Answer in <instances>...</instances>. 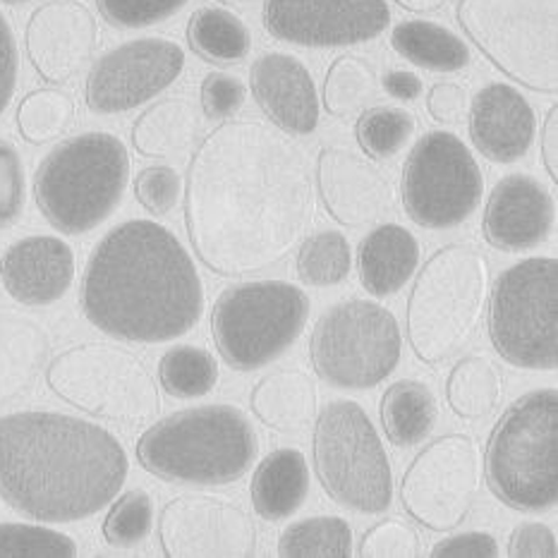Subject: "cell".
Masks as SVG:
<instances>
[{"label":"cell","mask_w":558,"mask_h":558,"mask_svg":"<svg viewBox=\"0 0 558 558\" xmlns=\"http://www.w3.org/2000/svg\"><path fill=\"white\" fill-rule=\"evenodd\" d=\"M317 216L305 151L259 120H226L194 151L185 226L218 276H254L283 262Z\"/></svg>","instance_id":"1"},{"label":"cell","mask_w":558,"mask_h":558,"mask_svg":"<svg viewBox=\"0 0 558 558\" xmlns=\"http://www.w3.org/2000/svg\"><path fill=\"white\" fill-rule=\"evenodd\" d=\"M130 458L101 424L48 410L0 417V499L39 523H77L123 489Z\"/></svg>","instance_id":"2"},{"label":"cell","mask_w":558,"mask_h":558,"mask_svg":"<svg viewBox=\"0 0 558 558\" xmlns=\"http://www.w3.org/2000/svg\"><path fill=\"white\" fill-rule=\"evenodd\" d=\"M82 310L118 341L166 343L199 324L206 295L197 264L173 230L140 218L116 226L92 252Z\"/></svg>","instance_id":"3"},{"label":"cell","mask_w":558,"mask_h":558,"mask_svg":"<svg viewBox=\"0 0 558 558\" xmlns=\"http://www.w3.org/2000/svg\"><path fill=\"white\" fill-rule=\"evenodd\" d=\"M259 451V436L235 405L173 412L140 436L137 458L151 475L216 487L245 477Z\"/></svg>","instance_id":"4"},{"label":"cell","mask_w":558,"mask_h":558,"mask_svg":"<svg viewBox=\"0 0 558 558\" xmlns=\"http://www.w3.org/2000/svg\"><path fill=\"white\" fill-rule=\"evenodd\" d=\"M130 168L128 147L111 132L70 137L36 168V206L60 233H89L123 202Z\"/></svg>","instance_id":"5"},{"label":"cell","mask_w":558,"mask_h":558,"mask_svg":"<svg viewBox=\"0 0 558 558\" xmlns=\"http://www.w3.org/2000/svg\"><path fill=\"white\" fill-rule=\"evenodd\" d=\"M492 269L470 245H448L422 266L408 300V338L424 365H441L475 336L487 310Z\"/></svg>","instance_id":"6"},{"label":"cell","mask_w":558,"mask_h":558,"mask_svg":"<svg viewBox=\"0 0 558 558\" xmlns=\"http://www.w3.org/2000/svg\"><path fill=\"white\" fill-rule=\"evenodd\" d=\"M487 480L515 511H551L558 501V393L537 388L508 408L487 444Z\"/></svg>","instance_id":"7"},{"label":"cell","mask_w":558,"mask_h":558,"mask_svg":"<svg viewBox=\"0 0 558 558\" xmlns=\"http://www.w3.org/2000/svg\"><path fill=\"white\" fill-rule=\"evenodd\" d=\"M456 20L506 77L558 92V0H458Z\"/></svg>","instance_id":"8"},{"label":"cell","mask_w":558,"mask_h":558,"mask_svg":"<svg viewBox=\"0 0 558 558\" xmlns=\"http://www.w3.org/2000/svg\"><path fill=\"white\" fill-rule=\"evenodd\" d=\"M314 468L324 492L357 513H386L393 504V470L381 436L353 400H336L314 427Z\"/></svg>","instance_id":"9"},{"label":"cell","mask_w":558,"mask_h":558,"mask_svg":"<svg viewBox=\"0 0 558 558\" xmlns=\"http://www.w3.org/2000/svg\"><path fill=\"white\" fill-rule=\"evenodd\" d=\"M310 298L286 281H252L218 295L211 331L218 353L238 372H254L281 357L305 331Z\"/></svg>","instance_id":"10"},{"label":"cell","mask_w":558,"mask_h":558,"mask_svg":"<svg viewBox=\"0 0 558 558\" xmlns=\"http://www.w3.org/2000/svg\"><path fill=\"white\" fill-rule=\"evenodd\" d=\"M494 350L520 369L558 365V262L535 257L513 264L489 290Z\"/></svg>","instance_id":"11"},{"label":"cell","mask_w":558,"mask_h":558,"mask_svg":"<svg viewBox=\"0 0 558 558\" xmlns=\"http://www.w3.org/2000/svg\"><path fill=\"white\" fill-rule=\"evenodd\" d=\"M51 391L94 417L135 424L161 410V391L147 365L130 350L80 343L53 357L46 369Z\"/></svg>","instance_id":"12"},{"label":"cell","mask_w":558,"mask_h":558,"mask_svg":"<svg viewBox=\"0 0 558 558\" xmlns=\"http://www.w3.org/2000/svg\"><path fill=\"white\" fill-rule=\"evenodd\" d=\"M310 353L326 384L365 391L386 381L398 367L403 333L391 310L372 300H345L322 314Z\"/></svg>","instance_id":"13"},{"label":"cell","mask_w":558,"mask_h":558,"mask_svg":"<svg viewBox=\"0 0 558 558\" xmlns=\"http://www.w3.org/2000/svg\"><path fill=\"white\" fill-rule=\"evenodd\" d=\"M484 180L468 144L453 132H427L403 166V206L422 228L446 230L480 209Z\"/></svg>","instance_id":"14"},{"label":"cell","mask_w":558,"mask_h":558,"mask_svg":"<svg viewBox=\"0 0 558 558\" xmlns=\"http://www.w3.org/2000/svg\"><path fill=\"white\" fill-rule=\"evenodd\" d=\"M484 480L477 441L468 434H446L422 448L400 482V501L432 532H451L468 520Z\"/></svg>","instance_id":"15"},{"label":"cell","mask_w":558,"mask_h":558,"mask_svg":"<svg viewBox=\"0 0 558 558\" xmlns=\"http://www.w3.org/2000/svg\"><path fill=\"white\" fill-rule=\"evenodd\" d=\"M185 70V51L161 36L116 46L92 65L84 101L96 116L135 111L163 94Z\"/></svg>","instance_id":"16"},{"label":"cell","mask_w":558,"mask_h":558,"mask_svg":"<svg viewBox=\"0 0 558 558\" xmlns=\"http://www.w3.org/2000/svg\"><path fill=\"white\" fill-rule=\"evenodd\" d=\"M159 542L168 558H247L257 551V525L233 501L185 494L163 506Z\"/></svg>","instance_id":"17"},{"label":"cell","mask_w":558,"mask_h":558,"mask_svg":"<svg viewBox=\"0 0 558 558\" xmlns=\"http://www.w3.org/2000/svg\"><path fill=\"white\" fill-rule=\"evenodd\" d=\"M391 24L386 0H264V27L302 48L367 44Z\"/></svg>","instance_id":"18"},{"label":"cell","mask_w":558,"mask_h":558,"mask_svg":"<svg viewBox=\"0 0 558 558\" xmlns=\"http://www.w3.org/2000/svg\"><path fill=\"white\" fill-rule=\"evenodd\" d=\"M27 58L48 84H65L80 75L99 46V22L80 0H48L24 29Z\"/></svg>","instance_id":"19"},{"label":"cell","mask_w":558,"mask_h":558,"mask_svg":"<svg viewBox=\"0 0 558 558\" xmlns=\"http://www.w3.org/2000/svg\"><path fill=\"white\" fill-rule=\"evenodd\" d=\"M317 190L336 223L362 228L393 206V185L372 161L343 147H326L317 159Z\"/></svg>","instance_id":"20"},{"label":"cell","mask_w":558,"mask_h":558,"mask_svg":"<svg viewBox=\"0 0 558 558\" xmlns=\"http://www.w3.org/2000/svg\"><path fill=\"white\" fill-rule=\"evenodd\" d=\"M556 221L554 194L537 178L506 175L489 194L484 238L504 252H525L549 238Z\"/></svg>","instance_id":"21"},{"label":"cell","mask_w":558,"mask_h":558,"mask_svg":"<svg viewBox=\"0 0 558 558\" xmlns=\"http://www.w3.org/2000/svg\"><path fill=\"white\" fill-rule=\"evenodd\" d=\"M470 140L492 163L525 159L537 137V113L513 84L492 82L482 87L470 108Z\"/></svg>","instance_id":"22"},{"label":"cell","mask_w":558,"mask_h":558,"mask_svg":"<svg viewBox=\"0 0 558 558\" xmlns=\"http://www.w3.org/2000/svg\"><path fill=\"white\" fill-rule=\"evenodd\" d=\"M250 87L262 111L288 135L305 137L319 128L322 104L307 65L290 53H264L250 70Z\"/></svg>","instance_id":"23"},{"label":"cell","mask_w":558,"mask_h":558,"mask_svg":"<svg viewBox=\"0 0 558 558\" xmlns=\"http://www.w3.org/2000/svg\"><path fill=\"white\" fill-rule=\"evenodd\" d=\"M75 252L53 235H29L10 245L0 259L8 295L27 307L58 302L75 283Z\"/></svg>","instance_id":"24"},{"label":"cell","mask_w":558,"mask_h":558,"mask_svg":"<svg viewBox=\"0 0 558 558\" xmlns=\"http://www.w3.org/2000/svg\"><path fill=\"white\" fill-rule=\"evenodd\" d=\"M420 257V242L408 228L384 223L360 242V283L374 298H391L415 276Z\"/></svg>","instance_id":"25"},{"label":"cell","mask_w":558,"mask_h":558,"mask_svg":"<svg viewBox=\"0 0 558 558\" xmlns=\"http://www.w3.org/2000/svg\"><path fill=\"white\" fill-rule=\"evenodd\" d=\"M48 355L51 338L39 322L0 312V410L32 391Z\"/></svg>","instance_id":"26"},{"label":"cell","mask_w":558,"mask_h":558,"mask_svg":"<svg viewBox=\"0 0 558 558\" xmlns=\"http://www.w3.org/2000/svg\"><path fill=\"white\" fill-rule=\"evenodd\" d=\"M252 412L266 427L278 434L305 429L319 410V393L314 379L305 372L281 369L266 374L252 388Z\"/></svg>","instance_id":"27"},{"label":"cell","mask_w":558,"mask_h":558,"mask_svg":"<svg viewBox=\"0 0 558 558\" xmlns=\"http://www.w3.org/2000/svg\"><path fill=\"white\" fill-rule=\"evenodd\" d=\"M310 494L307 458L295 448H278L266 456L252 480V504L264 520L295 515Z\"/></svg>","instance_id":"28"},{"label":"cell","mask_w":558,"mask_h":558,"mask_svg":"<svg viewBox=\"0 0 558 558\" xmlns=\"http://www.w3.org/2000/svg\"><path fill=\"white\" fill-rule=\"evenodd\" d=\"M202 132L199 108L180 96L161 99L149 106L135 125H132V144L137 154L147 159H171L185 154Z\"/></svg>","instance_id":"29"},{"label":"cell","mask_w":558,"mask_h":558,"mask_svg":"<svg viewBox=\"0 0 558 558\" xmlns=\"http://www.w3.org/2000/svg\"><path fill=\"white\" fill-rule=\"evenodd\" d=\"M391 46L400 58L432 72H460L472 60L465 39H460L444 24L429 20H405L396 24Z\"/></svg>","instance_id":"30"},{"label":"cell","mask_w":558,"mask_h":558,"mask_svg":"<svg viewBox=\"0 0 558 558\" xmlns=\"http://www.w3.org/2000/svg\"><path fill=\"white\" fill-rule=\"evenodd\" d=\"M439 420V400L432 386L403 379L391 384L381 398V424L396 446L422 444Z\"/></svg>","instance_id":"31"},{"label":"cell","mask_w":558,"mask_h":558,"mask_svg":"<svg viewBox=\"0 0 558 558\" xmlns=\"http://www.w3.org/2000/svg\"><path fill=\"white\" fill-rule=\"evenodd\" d=\"M187 44L206 63L235 65L250 56L252 34L235 12L226 8H199L190 17Z\"/></svg>","instance_id":"32"},{"label":"cell","mask_w":558,"mask_h":558,"mask_svg":"<svg viewBox=\"0 0 558 558\" xmlns=\"http://www.w3.org/2000/svg\"><path fill=\"white\" fill-rule=\"evenodd\" d=\"M504 393V376L499 367L484 355L460 360L448 374L446 398L448 405L463 420H480L499 405Z\"/></svg>","instance_id":"33"},{"label":"cell","mask_w":558,"mask_h":558,"mask_svg":"<svg viewBox=\"0 0 558 558\" xmlns=\"http://www.w3.org/2000/svg\"><path fill=\"white\" fill-rule=\"evenodd\" d=\"M283 558H350L353 556V527L336 515L305 518L283 530L278 539Z\"/></svg>","instance_id":"34"},{"label":"cell","mask_w":558,"mask_h":558,"mask_svg":"<svg viewBox=\"0 0 558 558\" xmlns=\"http://www.w3.org/2000/svg\"><path fill=\"white\" fill-rule=\"evenodd\" d=\"M376 94V72L360 56L336 58L324 80V108L336 118L365 111Z\"/></svg>","instance_id":"35"},{"label":"cell","mask_w":558,"mask_h":558,"mask_svg":"<svg viewBox=\"0 0 558 558\" xmlns=\"http://www.w3.org/2000/svg\"><path fill=\"white\" fill-rule=\"evenodd\" d=\"M72 120H75V101L70 94L53 87L27 94L17 108L20 135L34 147L65 135Z\"/></svg>","instance_id":"36"},{"label":"cell","mask_w":558,"mask_h":558,"mask_svg":"<svg viewBox=\"0 0 558 558\" xmlns=\"http://www.w3.org/2000/svg\"><path fill=\"white\" fill-rule=\"evenodd\" d=\"M353 269V250L343 233L322 230L307 238L298 252V276L307 286L329 288L343 283Z\"/></svg>","instance_id":"37"},{"label":"cell","mask_w":558,"mask_h":558,"mask_svg":"<svg viewBox=\"0 0 558 558\" xmlns=\"http://www.w3.org/2000/svg\"><path fill=\"white\" fill-rule=\"evenodd\" d=\"M415 130L417 118L405 108L376 106L360 116L355 135L362 151L372 156L374 161H386L408 147Z\"/></svg>","instance_id":"38"},{"label":"cell","mask_w":558,"mask_h":558,"mask_svg":"<svg viewBox=\"0 0 558 558\" xmlns=\"http://www.w3.org/2000/svg\"><path fill=\"white\" fill-rule=\"evenodd\" d=\"M161 386L173 398H202L218 384V365L211 353L197 345L171 348L159 362Z\"/></svg>","instance_id":"39"},{"label":"cell","mask_w":558,"mask_h":558,"mask_svg":"<svg viewBox=\"0 0 558 558\" xmlns=\"http://www.w3.org/2000/svg\"><path fill=\"white\" fill-rule=\"evenodd\" d=\"M154 501L144 489L125 492L104 520V537L116 549H132L151 535Z\"/></svg>","instance_id":"40"},{"label":"cell","mask_w":558,"mask_h":558,"mask_svg":"<svg viewBox=\"0 0 558 558\" xmlns=\"http://www.w3.org/2000/svg\"><path fill=\"white\" fill-rule=\"evenodd\" d=\"M77 544L65 532L41 525L0 523V558H75Z\"/></svg>","instance_id":"41"},{"label":"cell","mask_w":558,"mask_h":558,"mask_svg":"<svg viewBox=\"0 0 558 558\" xmlns=\"http://www.w3.org/2000/svg\"><path fill=\"white\" fill-rule=\"evenodd\" d=\"M190 0H96L104 20L118 29H144L166 22Z\"/></svg>","instance_id":"42"},{"label":"cell","mask_w":558,"mask_h":558,"mask_svg":"<svg viewBox=\"0 0 558 558\" xmlns=\"http://www.w3.org/2000/svg\"><path fill=\"white\" fill-rule=\"evenodd\" d=\"M27 204V175L17 147L0 140V230L15 226Z\"/></svg>","instance_id":"43"},{"label":"cell","mask_w":558,"mask_h":558,"mask_svg":"<svg viewBox=\"0 0 558 558\" xmlns=\"http://www.w3.org/2000/svg\"><path fill=\"white\" fill-rule=\"evenodd\" d=\"M420 549L422 539L417 530L403 520L391 518L365 532L357 554L362 558H415L420 556Z\"/></svg>","instance_id":"44"},{"label":"cell","mask_w":558,"mask_h":558,"mask_svg":"<svg viewBox=\"0 0 558 558\" xmlns=\"http://www.w3.org/2000/svg\"><path fill=\"white\" fill-rule=\"evenodd\" d=\"M137 202L154 216L171 214L180 194H183V178L171 166H149L135 178Z\"/></svg>","instance_id":"45"},{"label":"cell","mask_w":558,"mask_h":558,"mask_svg":"<svg viewBox=\"0 0 558 558\" xmlns=\"http://www.w3.org/2000/svg\"><path fill=\"white\" fill-rule=\"evenodd\" d=\"M202 111L209 120H230L247 99V87L228 72H211L202 82Z\"/></svg>","instance_id":"46"},{"label":"cell","mask_w":558,"mask_h":558,"mask_svg":"<svg viewBox=\"0 0 558 558\" xmlns=\"http://www.w3.org/2000/svg\"><path fill=\"white\" fill-rule=\"evenodd\" d=\"M468 92L463 84L436 82L427 96V111L441 125H460L468 118Z\"/></svg>","instance_id":"47"},{"label":"cell","mask_w":558,"mask_h":558,"mask_svg":"<svg viewBox=\"0 0 558 558\" xmlns=\"http://www.w3.org/2000/svg\"><path fill=\"white\" fill-rule=\"evenodd\" d=\"M508 556L513 558H556V535L544 523H523L513 530Z\"/></svg>","instance_id":"48"},{"label":"cell","mask_w":558,"mask_h":558,"mask_svg":"<svg viewBox=\"0 0 558 558\" xmlns=\"http://www.w3.org/2000/svg\"><path fill=\"white\" fill-rule=\"evenodd\" d=\"M499 542L489 532H463L436 544L432 558H499Z\"/></svg>","instance_id":"49"},{"label":"cell","mask_w":558,"mask_h":558,"mask_svg":"<svg viewBox=\"0 0 558 558\" xmlns=\"http://www.w3.org/2000/svg\"><path fill=\"white\" fill-rule=\"evenodd\" d=\"M20 77V51L8 17L0 12V116L8 111V106L15 96Z\"/></svg>","instance_id":"50"},{"label":"cell","mask_w":558,"mask_h":558,"mask_svg":"<svg viewBox=\"0 0 558 558\" xmlns=\"http://www.w3.org/2000/svg\"><path fill=\"white\" fill-rule=\"evenodd\" d=\"M381 87L386 94H391L398 101H415L422 94V80L410 70H391L381 77Z\"/></svg>","instance_id":"51"},{"label":"cell","mask_w":558,"mask_h":558,"mask_svg":"<svg viewBox=\"0 0 558 558\" xmlns=\"http://www.w3.org/2000/svg\"><path fill=\"white\" fill-rule=\"evenodd\" d=\"M542 161H544V168L549 171L554 183H558V106H551L547 120H544Z\"/></svg>","instance_id":"52"},{"label":"cell","mask_w":558,"mask_h":558,"mask_svg":"<svg viewBox=\"0 0 558 558\" xmlns=\"http://www.w3.org/2000/svg\"><path fill=\"white\" fill-rule=\"evenodd\" d=\"M393 3L408 12H415V15H429V12L446 8L448 0H393Z\"/></svg>","instance_id":"53"},{"label":"cell","mask_w":558,"mask_h":558,"mask_svg":"<svg viewBox=\"0 0 558 558\" xmlns=\"http://www.w3.org/2000/svg\"><path fill=\"white\" fill-rule=\"evenodd\" d=\"M221 5H228V8H238V5H247L250 0H218Z\"/></svg>","instance_id":"54"},{"label":"cell","mask_w":558,"mask_h":558,"mask_svg":"<svg viewBox=\"0 0 558 558\" xmlns=\"http://www.w3.org/2000/svg\"><path fill=\"white\" fill-rule=\"evenodd\" d=\"M10 5H20V3H29V0H5Z\"/></svg>","instance_id":"55"}]
</instances>
